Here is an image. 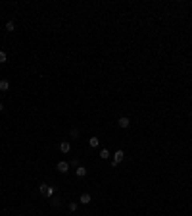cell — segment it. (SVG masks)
<instances>
[{"label": "cell", "mask_w": 192, "mask_h": 216, "mask_svg": "<svg viewBox=\"0 0 192 216\" xmlns=\"http://www.w3.org/2000/svg\"><path fill=\"white\" fill-rule=\"evenodd\" d=\"M123 158H125V150L117 149L115 153H113V162H112V164H113V166H117V164H119L121 160H123Z\"/></svg>", "instance_id": "1"}, {"label": "cell", "mask_w": 192, "mask_h": 216, "mask_svg": "<svg viewBox=\"0 0 192 216\" xmlns=\"http://www.w3.org/2000/svg\"><path fill=\"white\" fill-rule=\"evenodd\" d=\"M117 125H119V128H121V129H127V128H129V125H131V120H129V118H127V116H121V118H119V120H117Z\"/></svg>", "instance_id": "2"}, {"label": "cell", "mask_w": 192, "mask_h": 216, "mask_svg": "<svg viewBox=\"0 0 192 216\" xmlns=\"http://www.w3.org/2000/svg\"><path fill=\"white\" fill-rule=\"evenodd\" d=\"M56 168H58V172H62V174H67V172H69V162H65V160H60Z\"/></svg>", "instance_id": "3"}, {"label": "cell", "mask_w": 192, "mask_h": 216, "mask_svg": "<svg viewBox=\"0 0 192 216\" xmlns=\"http://www.w3.org/2000/svg\"><path fill=\"white\" fill-rule=\"evenodd\" d=\"M60 150H62L64 154H67L69 150H71V143H69V141H62V143H60Z\"/></svg>", "instance_id": "4"}, {"label": "cell", "mask_w": 192, "mask_h": 216, "mask_svg": "<svg viewBox=\"0 0 192 216\" xmlns=\"http://www.w3.org/2000/svg\"><path fill=\"white\" fill-rule=\"evenodd\" d=\"M91 201H92L91 193H83V195H81V197H79V203H81V205H88V203H91Z\"/></svg>", "instance_id": "5"}, {"label": "cell", "mask_w": 192, "mask_h": 216, "mask_svg": "<svg viewBox=\"0 0 192 216\" xmlns=\"http://www.w3.org/2000/svg\"><path fill=\"white\" fill-rule=\"evenodd\" d=\"M75 176L77 178H85L87 176V168H85V166H77L75 168Z\"/></svg>", "instance_id": "6"}, {"label": "cell", "mask_w": 192, "mask_h": 216, "mask_svg": "<svg viewBox=\"0 0 192 216\" xmlns=\"http://www.w3.org/2000/svg\"><path fill=\"white\" fill-rule=\"evenodd\" d=\"M0 91H2V93L10 91V81H8V79H2V81H0Z\"/></svg>", "instance_id": "7"}, {"label": "cell", "mask_w": 192, "mask_h": 216, "mask_svg": "<svg viewBox=\"0 0 192 216\" xmlns=\"http://www.w3.org/2000/svg\"><path fill=\"white\" fill-rule=\"evenodd\" d=\"M39 191H40V195H44V197H46V195H48V183H40V185H39Z\"/></svg>", "instance_id": "8"}, {"label": "cell", "mask_w": 192, "mask_h": 216, "mask_svg": "<svg viewBox=\"0 0 192 216\" xmlns=\"http://www.w3.org/2000/svg\"><path fill=\"white\" fill-rule=\"evenodd\" d=\"M88 145H91L92 149H96V147L100 145V139H98V137H91V139H88Z\"/></svg>", "instance_id": "9"}, {"label": "cell", "mask_w": 192, "mask_h": 216, "mask_svg": "<svg viewBox=\"0 0 192 216\" xmlns=\"http://www.w3.org/2000/svg\"><path fill=\"white\" fill-rule=\"evenodd\" d=\"M67 206H69V210H71V212H75V210L79 209V201H71Z\"/></svg>", "instance_id": "10"}, {"label": "cell", "mask_w": 192, "mask_h": 216, "mask_svg": "<svg viewBox=\"0 0 192 216\" xmlns=\"http://www.w3.org/2000/svg\"><path fill=\"white\" fill-rule=\"evenodd\" d=\"M6 31H8V33L15 31V23H14V21H8V23H6Z\"/></svg>", "instance_id": "11"}, {"label": "cell", "mask_w": 192, "mask_h": 216, "mask_svg": "<svg viewBox=\"0 0 192 216\" xmlns=\"http://www.w3.org/2000/svg\"><path fill=\"white\" fill-rule=\"evenodd\" d=\"M100 158L108 160V158H110V150H108V149H102V150H100Z\"/></svg>", "instance_id": "12"}, {"label": "cell", "mask_w": 192, "mask_h": 216, "mask_svg": "<svg viewBox=\"0 0 192 216\" xmlns=\"http://www.w3.org/2000/svg\"><path fill=\"white\" fill-rule=\"evenodd\" d=\"M50 201H52V205H54V206H60V201H62V199H60V197H52Z\"/></svg>", "instance_id": "13"}, {"label": "cell", "mask_w": 192, "mask_h": 216, "mask_svg": "<svg viewBox=\"0 0 192 216\" xmlns=\"http://www.w3.org/2000/svg\"><path fill=\"white\" fill-rule=\"evenodd\" d=\"M69 135H71L73 139H77V137H79V129H75V128H73V129H71V133H69Z\"/></svg>", "instance_id": "14"}, {"label": "cell", "mask_w": 192, "mask_h": 216, "mask_svg": "<svg viewBox=\"0 0 192 216\" xmlns=\"http://www.w3.org/2000/svg\"><path fill=\"white\" fill-rule=\"evenodd\" d=\"M6 60H8L6 52H2V50H0V64H4V62H6Z\"/></svg>", "instance_id": "15"}, {"label": "cell", "mask_w": 192, "mask_h": 216, "mask_svg": "<svg viewBox=\"0 0 192 216\" xmlns=\"http://www.w3.org/2000/svg\"><path fill=\"white\" fill-rule=\"evenodd\" d=\"M69 166H75V168H77V166H81V164H79V160H77V158H73V160L69 162Z\"/></svg>", "instance_id": "16"}, {"label": "cell", "mask_w": 192, "mask_h": 216, "mask_svg": "<svg viewBox=\"0 0 192 216\" xmlns=\"http://www.w3.org/2000/svg\"><path fill=\"white\" fill-rule=\"evenodd\" d=\"M0 112H4V104L2 102H0Z\"/></svg>", "instance_id": "17"}, {"label": "cell", "mask_w": 192, "mask_h": 216, "mask_svg": "<svg viewBox=\"0 0 192 216\" xmlns=\"http://www.w3.org/2000/svg\"><path fill=\"white\" fill-rule=\"evenodd\" d=\"M190 118H192V112H190Z\"/></svg>", "instance_id": "18"}]
</instances>
